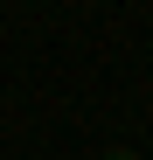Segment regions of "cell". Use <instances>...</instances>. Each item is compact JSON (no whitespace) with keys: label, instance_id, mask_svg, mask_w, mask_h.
I'll use <instances>...</instances> for the list:
<instances>
[{"label":"cell","instance_id":"7a4b0ae2","mask_svg":"<svg viewBox=\"0 0 153 160\" xmlns=\"http://www.w3.org/2000/svg\"><path fill=\"white\" fill-rule=\"evenodd\" d=\"M0 7H7V0H0Z\"/></svg>","mask_w":153,"mask_h":160},{"label":"cell","instance_id":"6da1fadb","mask_svg":"<svg viewBox=\"0 0 153 160\" xmlns=\"http://www.w3.org/2000/svg\"><path fill=\"white\" fill-rule=\"evenodd\" d=\"M105 160H139V153H132V146H111V153H105Z\"/></svg>","mask_w":153,"mask_h":160}]
</instances>
